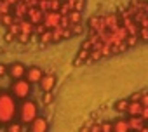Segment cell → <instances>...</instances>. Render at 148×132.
Instances as JSON below:
<instances>
[{
  "mask_svg": "<svg viewBox=\"0 0 148 132\" xmlns=\"http://www.w3.org/2000/svg\"><path fill=\"white\" fill-rule=\"evenodd\" d=\"M89 132H101V122L89 123Z\"/></svg>",
  "mask_w": 148,
  "mask_h": 132,
  "instance_id": "19",
  "label": "cell"
},
{
  "mask_svg": "<svg viewBox=\"0 0 148 132\" xmlns=\"http://www.w3.org/2000/svg\"><path fill=\"white\" fill-rule=\"evenodd\" d=\"M4 2H7L9 5H16V4H18V0H4Z\"/></svg>",
  "mask_w": 148,
  "mask_h": 132,
  "instance_id": "26",
  "label": "cell"
},
{
  "mask_svg": "<svg viewBox=\"0 0 148 132\" xmlns=\"http://www.w3.org/2000/svg\"><path fill=\"white\" fill-rule=\"evenodd\" d=\"M139 103H141L145 108H148V92H143V94H141V99H139Z\"/></svg>",
  "mask_w": 148,
  "mask_h": 132,
  "instance_id": "20",
  "label": "cell"
},
{
  "mask_svg": "<svg viewBox=\"0 0 148 132\" xmlns=\"http://www.w3.org/2000/svg\"><path fill=\"white\" fill-rule=\"evenodd\" d=\"M33 31H35V24H32L28 19H23V21H19V33H25V35H33Z\"/></svg>",
  "mask_w": 148,
  "mask_h": 132,
  "instance_id": "12",
  "label": "cell"
},
{
  "mask_svg": "<svg viewBox=\"0 0 148 132\" xmlns=\"http://www.w3.org/2000/svg\"><path fill=\"white\" fill-rule=\"evenodd\" d=\"M0 14H12V5H9L7 2H0Z\"/></svg>",
  "mask_w": 148,
  "mask_h": 132,
  "instance_id": "15",
  "label": "cell"
},
{
  "mask_svg": "<svg viewBox=\"0 0 148 132\" xmlns=\"http://www.w3.org/2000/svg\"><path fill=\"white\" fill-rule=\"evenodd\" d=\"M16 40H18V42H21V44H28V42L32 40V37H30V35H25V33H18Z\"/></svg>",
  "mask_w": 148,
  "mask_h": 132,
  "instance_id": "18",
  "label": "cell"
},
{
  "mask_svg": "<svg viewBox=\"0 0 148 132\" xmlns=\"http://www.w3.org/2000/svg\"><path fill=\"white\" fill-rule=\"evenodd\" d=\"M141 118L148 123V108H145V106H143V111H141Z\"/></svg>",
  "mask_w": 148,
  "mask_h": 132,
  "instance_id": "21",
  "label": "cell"
},
{
  "mask_svg": "<svg viewBox=\"0 0 148 132\" xmlns=\"http://www.w3.org/2000/svg\"><path fill=\"white\" fill-rule=\"evenodd\" d=\"M101 132H113V123L108 120L101 122Z\"/></svg>",
  "mask_w": 148,
  "mask_h": 132,
  "instance_id": "17",
  "label": "cell"
},
{
  "mask_svg": "<svg viewBox=\"0 0 148 132\" xmlns=\"http://www.w3.org/2000/svg\"><path fill=\"white\" fill-rule=\"evenodd\" d=\"M52 101V96H51V92H45V96H44V103L45 104H49Z\"/></svg>",
  "mask_w": 148,
  "mask_h": 132,
  "instance_id": "24",
  "label": "cell"
},
{
  "mask_svg": "<svg viewBox=\"0 0 148 132\" xmlns=\"http://www.w3.org/2000/svg\"><path fill=\"white\" fill-rule=\"evenodd\" d=\"M141 94H143V92H136V94H132V96L129 97V101H139V99H141Z\"/></svg>",
  "mask_w": 148,
  "mask_h": 132,
  "instance_id": "23",
  "label": "cell"
},
{
  "mask_svg": "<svg viewBox=\"0 0 148 132\" xmlns=\"http://www.w3.org/2000/svg\"><path fill=\"white\" fill-rule=\"evenodd\" d=\"M127 106H129V99H120V101H117V103H115V110H117V111H120V113H125Z\"/></svg>",
  "mask_w": 148,
  "mask_h": 132,
  "instance_id": "13",
  "label": "cell"
},
{
  "mask_svg": "<svg viewBox=\"0 0 148 132\" xmlns=\"http://www.w3.org/2000/svg\"><path fill=\"white\" fill-rule=\"evenodd\" d=\"M18 104H16V97L11 92H0V123H11L16 115H18Z\"/></svg>",
  "mask_w": 148,
  "mask_h": 132,
  "instance_id": "1",
  "label": "cell"
},
{
  "mask_svg": "<svg viewBox=\"0 0 148 132\" xmlns=\"http://www.w3.org/2000/svg\"><path fill=\"white\" fill-rule=\"evenodd\" d=\"M18 111L21 116V122H25V123H32L38 116V106H37V103H33L30 99H25Z\"/></svg>",
  "mask_w": 148,
  "mask_h": 132,
  "instance_id": "2",
  "label": "cell"
},
{
  "mask_svg": "<svg viewBox=\"0 0 148 132\" xmlns=\"http://www.w3.org/2000/svg\"><path fill=\"white\" fill-rule=\"evenodd\" d=\"M23 130V125L19 123V122H11V123H7V132H21Z\"/></svg>",
  "mask_w": 148,
  "mask_h": 132,
  "instance_id": "14",
  "label": "cell"
},
{
  "mask_svg": "<svg viewBox=\"0 0 148 132\" xmlns=\"http://www.w3.org/2000/svg\"><path fill=\"white\" fill-rule=\"evenodd\" d=\"M5 73H9V68L5 64H0V77H4Z\"/></svg>",
  "mask_w": 148,
  "mask_h": 132,
  "instance_id": "22",
  "label": "cell"
},
{
  "mask_svg": "<svg viewBox=\"0 0 148 132\" xmlns=\"http://www.w3.org/2000/svg\"><path fill=\"white\" fill-rule=\"evenodd\" d=\"M38 84H40V89H42L44 92H51V90H52V87L56 85V77L47 73V75H44V77H42V80H40Z\"/></svg>",
  "mask_w": 148,
  "mask_h": 132,
  "instance_id": "8",
  "label": "cell"
},
{
  "mask_svg": "<svg viewBox=\"0 0 148 132\" xmlns=\"http://www.w3.org/2000/svg\"><path fill=\"white\" fill-rule=\"evenodd\" d=\"M0 21H2V14H0Z\"/></svg>",
  "mask_w": 148,
  "mask_h": 132,
  "instance_id": "29",
  "label": "cell"
},
{
  "mask_svg": "<svg viewBox=\"0 0 148 132\" xmlns=\"http://www.w3.org/2000/svg\"><path fill=\"white\" fill-rule=\"evenodd\" d=\"M139 132H148V123H146V125H145V127H143V129H141Z\"/></svg>",
  "mask_w": 148,
  "mask_h": 132,
  "instance_id": "28",
  "label": "cell"
},
{
  "mask_svg": "<svg viewBox=\"0 0 148 132\" xmlns=\"http://www.w3.org/2000/svg\"><path fill=\"white\" fill-rule=\"evenodd\" d=\"M44 14L38 7H30L28 9V14H26V19L32 23V24H44Z\"/></svg>",
  "mask_w": 148,
  "mask_h": 132,
  "instance_id": "4",
  "label": "cell"
},
{
  "mask_svg": "<svg viewBox=\"0 0 148 132\" xmlns=\"http://www.w3.org/2000/svg\"><path fill=\"white\" fill-rule=\"evenodd\" d=\"M14 23V16L12 14H2V21H0V24H12Z\"/></svg>",
  "mask_w": 148,
  "mask_h": 132,
  "instance_id": "16",
  "label": "cell"
},
{
  "mask_svg": "<svg viewBox=\"0 0 148 132\" xmlns=\"http://www.w3.org/2000/svg\"><path fill=\"white\" fill-rule=\"evenodd\" d=\"M9 75L14 78V80H19V78H25L26 75V66L21 64V63H14L9 66Z\"/></svg>",
  "mask_w": 148,
  "mask_h": 132,
  "instance_id": "6",
  "label": "cell"
},
{
  "mask_svg": "<svg viewBox=\"0 0 148 132\" xmlns=\"http://www.w3.org/2000/svg\"><path fill=\"white\" fill-rule=\"evenodd\" d=\"M49 130V122L45 116H37L30 123V132H47Z\"/></svg>",
  "mask_w": 148,
  "mask_h": 132,
  "instance_id": "5",
  "label": "cell"
},
{
  "mask_svg": "<svg viewBox=\"0 0 148 132\" xmlns=\"http://www.w3.org/2000/svg\"><path fill=\"white\" fill-rule=\"evenodd\" d=\"M5 40H7V42H12V40H16V37H14L12 33H9V31H7V35H5Z\"/></svg>",
  "mask_w": 148,
  "mask_h": 132,
  "instance_id": "25",
  "label": "cell"
},
{
  "mask_svg": "<svg viewBox=\"0 0 148 132\" xmlns=\"http://www.w3.org/2000/svg\"><path fill=\"white\" fill-rule=\"evenodd\" d=\"M113 132H131L127 118H119L113 122Z\"/></svg>",
  "mask_w": 148,
  "mask_h": 132,
  "instance_id": "11",
  "label": "cell"
},
{
  "mask_svg": "<svg viewBox=\"0 0 148 132\" xmlns=\"http://www.w3.org/2000/svg\"><path fill=\"white\" fill-rule=\"evenodd\" d=\"M127 123H129L131 132H139V130L146 125V122H145L141 116H129V118H127Z\"/></svg>",
  "mask_w": 148,
  "mask_h": 132,
  "instance_id": "9",
  "label": "cell"
},
{
  "mask_svg": "<svg viewBox=\"0 0 148 132\" xmlns=\"http://www.w3.org/2000/svg\"><path fill=\"white\" fill-rule=\"evenodd\" d=\"M80 132H89V125H87V127H82V129H80Z\"/></svg>",
  "mask_w": 148,
  "mask_h": 132,
  "instance_id": "27",
  "label": "cell"
},
{
  "mask_svg": "<svg viewBox=\"0 0 148 132\" xmlns=\"http://www.w3.org/2000/svg\"><path fill=\"white\" fill-rule=\"evenodd\" d=\"M26 80L30 82V84H38L40 80H42V77H44V73H42V70L38 68V66H32V68H28L26 70Z\"/></svg>",
  "mask_w": 148,
  "mask_h": 132,
  "instance_id": "7",
  "label": "cell"
},
{
  "mask_svg": "<svg viewBox=\"0 0 148 132\" xmlns=\"http://www.w3.org/2000/svg\"><path fill=\"white\" fill-rule=\"evenodd\" d=\"M30 92H32V84L28 80H23V78L16 80L12 84V87H11V94L16 99H28Z\"/></svg>",
  "mask_w": 148,
  "mask_h": 132,
  "instance_id": "3",
  "label": "cell"
},
{
  "mask_svg": "<svg viewBox=\"0 0 148 132\" xmlns=\"http://www.w3.org/2000/svg\"><path fill=\"white\" fill-rule=\"evenodd\" d=\"M141 111H143V104L139 101H129V106L125 110L129 116H141Z\"/></svg>",
  "mask_w": 148,
  "mask_h": 132,
  "instance_id": "10",
  "label": "cell"
}]
</instances>
